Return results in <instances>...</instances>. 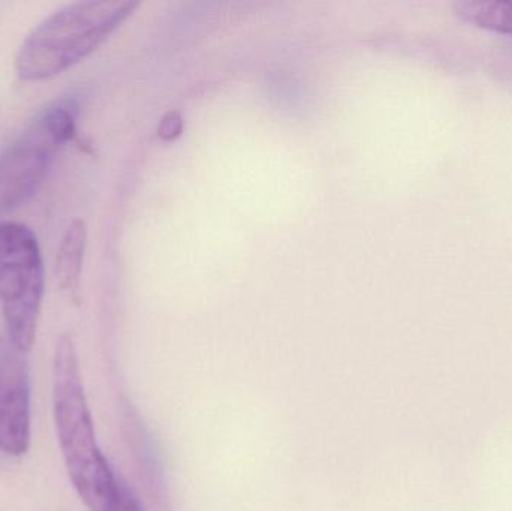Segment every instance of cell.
Segmentation results:
<instances>
[{"instance_id": "obj_4", "label": "cell", "mask_w": 512, "mask_h": 511, "mask_svg": "<svg viewBox=\"0 0 512 511\" xmlns=\"http://www.w3.org/2000/svg\"><path fill=\"white\" fill-rule=\"evenodd\" d=\"M44 300V263L35 233L20 222H0V305L11 347L35 344Z\"/></svg>"}, {"instance_id": "obj_1", "label": "cell", "mask_w": 512, "mask_h": 511, "mask_svg": "<svg viewBox=\"0 0 512 511\" xmlns=\"http://www.w3.org/2000/svg\"><path fill=\"white\" fill-rule=\"evenodd\" d=\"M53 416L60 452L72 486L90 511H111L120 479L96 438L74 339L63 333L53 359Z\"/></svg>"}, {"instance_id": "obj_6", "label": "cell", "mask_w": 512, "mask_h": 511, "mask_svg": "<svg viewBox=\"0 0 512 511\" xmlns=\"http://www.w3.org/2000/svg\"><path fill=\"white\" fill-rule=\"evenodd\" d=\"M87 230L81 219L72 222L63 236L56 257V278L62 290L69 291L78 299L83 272L84 251H86Z\"/></svg>"}, {"instance_id": "obj_8", "label": "cell", "mask_w": 512, "mask_h": 511, "mask_svg": "<svg viewBox=\"0 0 512 511\" xmlns=\"http://www.w3.org/2000/svg\"><path fill=\"white\" fill-rule=\"evenodd\" d=\"M183 129H185V120H183L182 113L170 110L162 116L156 132L161 140L174 141L183 134Z\"/></svg>"}, {"instance_id": "obj_7", "label": "cell", "mask_w": 512, "mask_h": 511, "mask_svg": "<svg viewBox=\"0 0 512 511\" xmlns=\"http://www.w3.org/2000/svg\"><path fill=\"white\" fill-rule=\"evenodd\" d=\"M453 12L471 26L512 35V0H459Z\"/></svg>"}, {"instance_id": "obj_3", "label": "cell", "mask_w": 512, "mask_h": 511, "mask_svg": "<svg viewBox=\"0 0 512 511\" xmlns=\"http://www.w3.org/2000/svg\"><path fill=\"white\" fill-rule=\"evenodd\" d=\"M77 102L48 105L0 155V219L30 200L57 152L77 135Z\"/></svg>"}, {"instance_id": "obj_2", "label": "cell", "mask_w": 512, "mask_h": 511, "mask_svg": "<svg viewBox=\"0 0 512 511\" xmlns=\"http://www.w3.org/2000/svg\"><path fill=\"white\" fill-rule=\"evenodd\" d=\"M138 6L132 0H89L59 9L21 44L17 74L26 81L62 74L104 44Z\"/></svg>"}, {"instance_id": "obj_9", "label": "cell", "mask_w": 512, "mask_h": 511, "mask_svg": "<svg viewBox=\"0 0 512 511\" xmlns=\"http://www.w3.org/2000/svg\"><path fill=\"white\" fill-rule=\"evenodd\" d=\"M111 511H146L141 506L140 500L135 497L132 489L126 485L123 480H120V491L119 498H117L116 504H114L113 510Z\"/></svg>"}, {"instance_id": "obj_5", "label": "cell", "mask_w": 512, "mask_h": 511, "mask_svg": "<svg viewBox=\"0 0 512 511\" xmlns=\"http://www.w3.org/2000/svg\"><path fill=\"white\" fill-rule=\"evenodd\" d=\"M32 440L30 377L26 357L15 348L0 351V452L23 456Z\"/></svg>"}]
</instances>
